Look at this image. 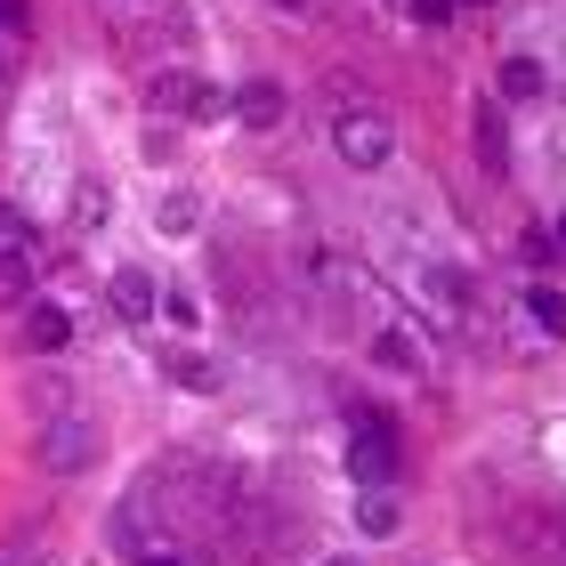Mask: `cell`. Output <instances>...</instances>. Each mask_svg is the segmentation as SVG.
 <instances>
[{"mask_svg": "<svg viewBox=\"0 0 566 566\" xmlns=\"http://www.w3.org/2000/svg\"><path fill=\"white\" fill-rule=\"evenodd\" d=\"M348 478H356V494H380V485L397 478V437L380 413H356V437H348Z\"/></svg>", "mask_w": 566, "mask_h": 566, "instance_id": "6da1fadb", "label": "cell"}, {"mask_svg": "<svg viewBox=\"0 0 566 566\" xmlns=\"http://www.w3.org/2000/svg\"><path fill=\"white\" fill-rule=\"evenodd\" d=\"M332 154H340V163L348 170H380V163H389V154H397V130H389V122H380V114H332Z\"/></svg>", "mask_w": 566, "mask_h": 566, "instance_id": "7a4b0ae2", "label": "cell"}, {"mask_svg": "<svg viewBox=\"0 0 566 566\" xmlns=\"http://www.w3.org/2000/svg\"><path fill=\"white\" fill-rule=\"evenodd\" d=\"M154 114H178V122H219L227 114V97L202 82V73H163L154 82Z\"/></svg>", "mask_w": 566, "mask_h": 566, "instance_id": "3957f363", "label": "cell"}, {"mask_svg": "<svg viewBox=\"0 0 566 566\" xmlns=\"http://www.w3.org/2000/svg\"><path fill=\"white\" fill-rule=\"evenodd\" d=\"M90 453H97V437H90V421H73V413H57V421H49L41 429V461H49V470H90Z\"/></svg>", "mask_w": 566, "mask_h": 566, "instance_id": "277c9868", "label": "cell"}, {"mask_svg": "<svg viewBox=\"0 0 566 566\" xmlns=\"http://www.w3.org/2000/svg\"><path fill=\"white\" fill-rule=\"evenodd\" d=\"M106 292H114V316H122V324L163 316V292H154V275H146V268H114V275H106Z\"/></svg>", "mask_w": 566, "mask_h": 566, "instance_id": "5b68a950", "label": "cell"}, {"mask_svg": "<svg viewBox=\"0 0 566 566\" xmlns=\"http://www.w3.org/2000/svg\"><path fill=\"white\" fill-rule=\"evenodd\" d=\"M73 340V316H65V307L57 300H33V307H24V348H41V356H57Z\"/></svg>", "mask_w": 566, "mask_h": 566, "instance_id": "8992f818", "label": "cell"}, {"mask_svg": "<svg viewBox=\"0 0 566 566\" xmlns=\"http://www.w3.org/2000/svg\"><path fill=\"white\" fill-rule=\"evenodd\" d=\"M373 365H380V373H413V365H421V340H413L405 324H380V332H373Z\"/></svg>", "mask_w": 566, "mask_h": 566, "instance_id": "52a82bcc", "label": "cell"}, {"mask_svg": "<svg viewBox=\"0 0 566 566\" xmlns=\"http://www.w3.org/2000/svg\"><path fill=\"white\" fill-rule=\"evenodd\" d=\"M235 122L275 130V122H283V90H275V82H243V90H235Z\"/></svg>", "mask_w": 566, "mask_h": 566, "instance_id": "ba28073f", "label": "cell"}, {"mask_svg": "<svg viewBox=\"0 0 566 566\" xmlns=\"http://www.w3.org/2000/svg\"><path fill=\"white\" fill-rule=\"evenodd\" d=\"M356 534H365V543H389V534H397V502H389V485H380V494H356Z\"/></svg>", "mask_w": 566, "mask_h": 566, "instance_id": "9c48e42d", "label": "cell"}, {"mask_svg": "<svg viewBox=\"0 0 566 566\" xmlns=\"http://www.w3.org/2000/svg\"><path fill=\"white\" fill-rule=\"evenodd\" d=\"M543 90H551V73L534 65V57H510V65H502V97H510V106H534Z\"/></svg>", "mask_w": 566, "mask_h": 566, "instance_id": "30bf717a", "label": "cell"}, {"mask_svg": "<svg viewBox=\"0 0 566 566\" xmlns=\"http://www.w3.org/2000/svg\"><path fill=\"white\" fill-rule=\"evenodd\" d=\"M73 219H82V227L114 219V187H106V178H73Z\"/></svg>", "mask_w": 566, "mask_h": 566, "instance_id": "8fae6325", "label": "cell"}, {"mask_svg": "<svg viewBox=\"0 0 566 566\" xmlns=\"http://www.w3.org/2000/svg\"><path fill=\"white\" fill-rule=\"evenodd\" d=\"M526 316L551 332V340H566V292H551V283H526Z\"/></svg>", "mask_w": 566, "mask_h": 566, "instance_id": "7c38bea8", "label": "cell"}, {"mask_svg": "<svg viewBox=\"0 0 566 566\" xmlns=\"http://www.w3.org/2000/svg\"><path fill=\"white\" fill-rule=\"evenodd\" d=\"M195 219H202L195 195H163V202H154V227H163V235H195Z\"/></svg>", "mask_w": 566, "mask_h": 566, "instance_id": "4fadbf2b", "label": "cell"}, {"mask_svg": "<svg viewBox=\"0 0 566 566\" xmlns=\"http://www.w3.org/2000/svg\"><path fill=\"white\" fill-rule=\"evenodd\" d=\"M33 268H41V260H24V251H0V307H17L24 292H33Z\"/></svg>", "mask_w": 566, "mask_h": 566, "instance_id": "5bb4252c", "label": "cell"}, {"mask_svg": "<svg viewBox=\"0 0 566 566\" xmlns=\"http://www.w3.org/2000/svg\"><path fill=\"white\" fill-rule=\"evenodd\" d=\"M478 154H485V170H502V163H510V138H502L494 106H478Z\"/></svg>", "mask_w": 566, "mask_h": 566, "instance_id": "9a60e30c", "label": "cell"}, {"mask_svg": "<svg viewBox=\"0 0 566 566\" xmlns=\"http://www.w3.org/2000/svg\"><path fill=\"white\" fill-rule=\"evenodd\" d=\"M0 251H24V260H41L33 227H24V211H9V202H0Z\"/></svg>", "mask_w": 566, "mask_h": 566, "instance_id": "2e32d148", "label": "cell"}, {"mask_svg": "<svg viewBox=\"0 0 566 566\" xmlns=\"http://www.w3.org/2000/svg\"><path fill=\"white\" fill-rule=\"evenodd\" d=\"M170 373H178V380H187V389H219V373H211V365H202V356H170Z\"/></svg>", "mask_w": 566, "mask_h": 566, "instance_id": "e0dca14e", "label": "cell"}, {"mask_svg": "<svg viewBox=\"0 0 566 566\" xmlns=\"http://www.w3.org/2000/svg\"><path fill=\"white\" fill-rule=\"evenodd\" d=\"M461 0H413V24H453Z\"/></svg>", "mask_w": 566, "mask_h": 566, "instance_id": "ac0fdd59", "label": "cell"}, {"mask_svg": "<svg viewBox=\"0 0 566 566\" xmlns=\"http://www.w3.org/2000/svg\"><path fill=\"white\" fill-rule=\"evenodd\" d=\"M33 24V0H0V33H24Z\"/></svg>", "mask_w": 566, "mask_h": 566, "instance_id": "d6986e66", "label": "cell"}, {"mask_svg": "<svg viewBox=\"0 0 566 566\" xmlns=\"http://www.w3.org/2000/svg\"><path fill=\"white\" fill-rule=\"evenodd\" d=\"M9 73H17V49H9V41H0V82H9Z\"/></svg>", "mask_w": 566, "mask_h": 566, "instance_id": "ffe728a7", "label": "cell"}, {"mask_svg": "<svg viewBox=\"0 0 566 566\" xmlns=\"http://www.w3.org/2000/svg\"><path fill=\"white\" fill-rule=\"evenodd\" d=\"M551 243H558V251H566V211H558V227H551Z\"/></svg>", "mask_w": 566, "mask_h": 566, "instance_id": "44dd1931", "label": "cell"}, {"mask_svg": "<svg viewBox=\"0 0 566 566\" xmlns=\"http://www.w3.org/2000/svg\"><path fill=\"white\" fill-rule=\"evenodd\" d=\"M324 566H365V558H324Z\"/></svg>", "mask_w": 566, "mask_h": 566, "instance_id": "7402d4cb", "label": "cell"}, {"mask_svg": "<svg viewBox=\"0 0 566 566\" xmlns=\"http://www.w3.org/2000/svg\"><path fill=\"white\" fill-rule=\"evenodd\" d=\"M138 566H178V558H138Z\"/></svg>", "mask_w": 566, "mask_h": 566, "instance_id": "603a6c76", "label": "cell"}, {"mask_svg": "<svg viewBox=\"0 0 566 566\" xmlns=\"http://www.w3.org/2000/svg\"><path fill=\"white\" fill-rule=\"evenodd\" d=\"M275 9H307V0H275Z\"/></svg>", "mask_w": 566, "mask_h": 566, "instance_id": "cb8c5ba5", "label": "cell"}, {"mask_svg": "<svg viewBox=\"0 0 566 566\" xmlns=\"http://www.w3.org/2000/svg\"><path fill=\"white\" fill-rule=\"evenodd\" d=\"M461 9H485V0H461Z\"/></svg>", "mask_w": 566, "mask_h": 566, "instance_id": "d4e9b609", "label": "cell"}]
</instances>
